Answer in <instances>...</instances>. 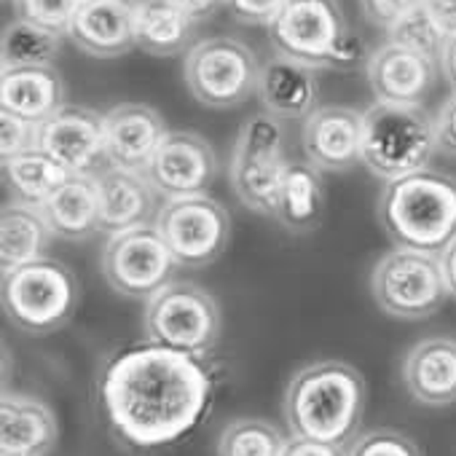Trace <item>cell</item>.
<instances>
[{
    "instance_id": "obj_26",
    "label": "cell",
    "mask_w": 456,
    "mask_h": 456,
    "mask_svg": "<svg viewBox=\"0 0 456 456\" xmlns=\"http://www.w3.org/2000/svg\"><path fill=\"white\" fill-rule=\"evenodd\" d=\"M52 234L60 240H89L100 232V193L94 175H70L41 207Z\"/></svg>"
},
{
    "instance_id": "obj_12",
    "label": "cell",
    "mask_w": 456,
    "mask_h": 456,
    "mask_svg": "<svg viewBox=\"0 0 456 456\" xmlns=\"http://www.w3.org/2000/svg\"><path fill=\"white\" fill-rule=\"evenodd\" d=\"M100 266L110 290L132 301H148L169 285L180 269L156 223L108 237Z\"/></svg>"
},
{
    "instance_id": "obj_17",
    "label": "cell",
    "mask_w": 456,
    "mask_h": 456,
    "mask_svg": "<svg viewBox=\"0 0 456 456\" xmlns=\"http://www.w3.org/2000/svg\"><path fill=\"white\" fill-rule=\"evenodd\" d=\"M304 153L320 172H346L362 161V110L320 105L304 121Z\"/></svg>"
},
{
    "instance_id": "obj_31",
    "label": "cell",
    "mask_w": 456,
    "mask_h": 456,
    "mask_svg": "<svg viewBox=\"0 0 456 456\" xmlns=\"http://www.w3.org/2000/svg\"><path fill=\"white\" fill-rule=\"evenodd\" d=\"M392 44H400L405 49H413L419 54H427L432 60L440 62L443 46H445V36L440 33V28L432 22V17L427 14L424 6L413 9L411 14H405L403 20H397L389 30H387Z\"/></svg>"
},
{
    "instance_id": "obj_27",
    "label": "cell",
    "mask_w": 456,
    "mask_h": 456,
    "mask_svg": "<svg viewBox=\"0 0 456 456\" xmlns=\"http://www.w3.org/2000/svg\"><path fill=\"white\" fill-rule=\"evenodd\" d=\"M137 49L153 57L188 54L196 36V22L169 0H140L134 22Z\"/></svg>"
},
{
    "instance_id": "obj_14",
    "label": "cell",
    "mask_w": 456,
    "mask_h": 456,
    "mask_svg": "<svg viewBox=\"0 0 456 456\" xmlns=\"http://www.w3.org/2000/svg\"><path fill=\"white\" fill-rule=\"evenodd\" d=\"M145 175L164 201L201 196L217 177V156L196 132H167Z\"/></svg>"
},
{
    "instance_id": "obj_13",
    "label": "cell",
    "mask_w": 456,
    "mask_h": 456,
    "mask_svg": "<svg viewBox=\"0 0 456 456\" xmlns=\"http://www.w3.org/2000/svg\"><path fill=\"white\" fill-rule=\"evenodd\" d=\"M38 151L62 164L70 175H97L105 159V113L84 105H65L38 126Z\"/></svg>"
},
{
    "instance_id": "obj_5",
    "label": "cell",
    "mask_w": 456,
    "mask_h": 456,
    "mask_svg": "<svg viewBox=\"0 0 456 456\" xmlns=\"http://www.w3.org/2000/svg\"><path fill=\"white\" fill-rule=\"evenodd\" d=\"M437 153L435 118L424 105L373 102L362 110V167L384 183L427 169Z\"/></svg>"
},
{
    "instance_id": "obj_3",
    "label": "cell",
    "mask_w": 456,
    "mask_h": 456,
    "mask_svg": "<svg viewBox=\"0 0 456 456\" xmlns=\"http://www.w3.org/2000/svg\"><path fill=\"white\" fill-rule=\"evenodd\" d=\"M376 215L395 248L440 258L456 240V177L427 167L392 180L379 196Z\"/></svg>"
},
{
    "instance_id": "obj_16",
    "label": "cell",
    "mask_w": 456,
    "mask_h": 456,
    "mask_svg": "<svg viewBox=\"0 0 456 456\" xmlns=\"http://www.w3.org/2000/svg\"><path fill=\"white\" fill-rule=\"evenodd\" d=\"M440 62L387 41L368 57V84L379 102L421 105L435 89Z\"/></svg>"
},
{
    "instance_id": "obj_40",
    "label": "cell",
    "mask_w": 456,
    "mask_h": 456,
    "mask_svg": "<svg viewBox=\"0 0 456 456\" xmlns=\"http://www.w3.org/2000/svg\"><path fill=\"white\" fill-rule=\"evenodd\" d=\"M169 4H175L180 12H185L196 25L209 20L217 9L225 6V0H169Z\"/></svg>"
},
{
    "instance_id": "obj_4",
    "label": "cell",
    "mask_w": 456,
    "mask_h": 456,
    "mask_svg": "<svg viewBox=\"0 0 456 456\" xmlns=\"http://www.w3.org/2000/svg\"><path fill=\"white\" fill-rule=\"evenodd\" d=\"M266 30L274 54L312 70H349L362 60V44L338 0H290Z\"/></svg>"
},
{
    "instance_id": "obj_29",
    "label": "cell",
    "mask_w": 456,
    "mask_h": 456,
    "mask_svg": "<svg viewBox=\"0 0 456 456\" xmlns=\"http://www.w3.org/2000/svg\"><path fill=\"white\" fill-rule=\"evenodd\" d=\"M60 33L38 28L25 20H14L4 28L0 36V60L4 68H46L54 65L62 49Z\"/></svg>"
},
{
    "instance_id": "obj_34",
    "label": "cell",
    "mask_w": 456,
    "mask_h": 456,
    "mask_svg": "<svg viewBox=\"0 0 456 456\" xmlns=\"http://www.w3.org/2000/svg\"><path fill=\"white\" fill-rule=\"evenodd\" d=\"M38 148V126L12 113H0V153L4 161Z\"/></svg>"
},
{
    "instance_id": "obj_32",
    "label": "cell",
    "mask_w": 456,
    "mask_h": 456,
    "mask_svg": "<svg viewBox=\"0 0 456 456\" xmlns=\"http://www.w3.org/2000/svg\"><path fill=\"white\" fill-rule=\"evenodd\" d=\"M84 0H12L17 20L68 36Z\"/></svg>"
},
{
    "instance_id": "obj_24",
    "label": "cell",
    "mask_w": 456,
    "mask_h": 456,
    "mask_svg": "<svg viewBox=\"0 0 456 456\" xmlns=\"http://www.w3.org/2000/svg\"><path fill=\"white\" fill-rule=\"evenodd\" d=\"M325 207L328 199L320 169L309 161H290L274 209L280 225L298 237L312 234L325 220Z\"/></svg>"
},
{
    "instance_id": "obj_42",
    "label": "cell",
    "mask_w": 456,
    "mask_h": 456,
    "mask_svg": "<svg viewBox=\"0 0 456 456\" xmlns=\"http://www.w3.org/2000/svg\"><path fill=\"white\" fill-rule=\"evenodd\" d=\"M440 266H443V274H445L448 293L456 298V240H453L451 248L440 256Z\"/></svg>"
},
{
    "instance_id": "obj_39",
    "label": "cell",
    "mask_w": 456,
    "mask_h": 456,
    "mask_svg": "<svg viewBox=\"0 0 456 456\" xmlns=\"http://www.w3.org/2000/svg\"><path fill=\"white\" fill-rule=\"evenodd\" d=\"M282 456H349V453H346L344 445H330V443L293 437V440H288V448H285Z\"/></svg>"
},
{
    "instance_id": "obj_11",
    "label": "cell",
    "mask_w": 456,
    "mask_h": 456,
    "mask_svg": "<svg viewBox=\"0 0 456 456\" xmlns=\"http://www.w3.org/2000/svg\"><path fill=\"white\" fill-rule=\"evenodd\" d=\"M156 228L180 269H204L225 253L232 240V215L207 193L167 199Z\"/></svg>"
},
{
    "instance_id": "obj_8",
    "label": "cell",
    "mask_w": 456,
    "mask_h": 456,
    "mask_svg": "<svg viewBox=\"0 0 456 456\" xmlns=\"http://www.w3.org/2000/svg\"><path fill=\"white\" fill-rule=\"evenodd\" d=\"M288 167V134L282 121L266 110L250 116L237 134L228 161V180L240 201L258 215L274 217Z\"/></svg>"
},
{
    "instance_id": "obj_7",
    "label": "cell",
    "mask_w": 456,
    "mask_h": 456,
    "mask_svg": "<svg viewBox=\"0 0 456 456\" xmlns=\"http://www.w3.org/2000/svg\"><path fill=\"white\" fill-rule=\"evenodd\" d=\"M6 317L25 333L46 336L60 330L78 306V280L62 261L46 256L4 274L0 288Z\"/></svg>"
},
{
    "instance_id": "obj_23",
    "label": "cell",
    "mask_w": 456,
    "mask_h": 456,
    "mask_svg": "<svg viewBox=\"0 0 456 456\" xmlns=\"http://www.w3.org/2000/svg\"><path fill=\"white\" fill-rule=\"evenodd\" d=\"M65 108V81L54 65L4 68L0 73V110L41 126Z\"/></svg>"
},
{
    "instance_id": "obj_1",
    "label": "cell",
    "mask_w": 456,
    "mask_h": 456,
    "mask_svg": "<svg viewBox=\"0 0 456 456\" xmlns=\"http://www.w3.org/2000/svg\"><path fill=\"white\" fill-rule=\"evenodd\" d=\"M209 395V376L196 357L153 344L116 357L102 381L113 427L140 448L188 435L201 421Z\"/></svg>"
},
{
    "instance_id": "obj_22",
    "label": "cell",
    "mask_w": 456,
    "mask_h": 456,
    "mask_svg": "<svg viewBox=\"0 0 456 456\" xmlns=\"http://www.w3.org/2000/svg\"><path fill=\"white\" fill-rule=\"evenodd\" d=\"M258 100L264 110L280 121H296V118L306 121L320 108L317 70L296 60H288L282 54H274L261 65Z\"/></svg>"
},
{
    "instance_id": "obj_2",
    "label": "cell",
    "mask_w": 456,
    "mask_h": 456,
    "mask_svg": "<svg viewBox=\"0 0 456 456\" xmlns=\"http://www.w3.org/2000/svg\"><path fill=\"white\" fill-rule=\"evenodd\" d=\"M365 400L360 370L341 360H320L290 379L282 408L293 437L346 448L360 429Z\"/></svg>"
},
{
    "instance_id": "obj_41",
    "label": "cell",
    "mask_w": 456,
    "mask_h": 456,
    "mask_svg": "<svg viewBox=\"0 0 456 456\" xmlns=\"http://www.w3.org/2000/svg\"><path fill=\"white\" fill-rule=\"evenodd\" d=\"M440 73L443 78L451 84V89L456 92V36L445 41L443 54H440Z\"/></svg>"
},
{
    "instance_id": "obj_9",
    "label": "cell",
    "mask_w": 456,
    "mask_h": 456,
    "mask_svg": "<svg viewBox=\"0 0 456 456\" xmlns=\"http://www.w3.org/2000/svg\"><path fill=\"white\" fill-rule=\"evenodd\" d=\"M261 65L256 52L228 36L196 41L183 62L188 92L204 108L225 110L258 94Z\"/></svg>"
},
{
    "instance_id": "obj_20",
    "label": "cell",
    "mask_w": 456,
    "mask_h": 456,
    "mask_svg": "<svg viewBox=\"0 0 456 456\" xmlns=\"http://www.w3.org/2000/svg\"><path fill=\"white\" fill-rule=\"evenodd\" d=\"M403 384L408 395L429 408L456 403V338L429 336L413 344L403 360Z\"/></svg>"
},
{
    "instance_id": "obj_18",
    "label": "cell",
    "mask_w": 456,
    "mask_h": 456,
    "mask_svg": "<svg viewBox=\"0 0 456 456\" xmlns=\"http://www.w3.org/2000/svg\"><path fill=\"white\" fill-rule=\"evenodd\" d=\"M137 4L140 0H84L68 38L89 57H124L137 49Z\"/></svg>"
},
{
    "instance_id": "obj_35",
    "label": "cell",
    "mask_w": 456,
    "mask_h": 456,
    "mask_svg": "<svg viewBox=\"0 0 456 456\" xmlns=\"http://www.w3.org/2000/svg\"><path fill=\"white\" fill-rule=\"evenodd\" d=\"M290 0H225V12L242 25L269 28Z\"/></svg>"
},
{
    "instance_id": "obj_6",
    "label": "cell",
    "mask_w": 456,
    "mask_h": 456,
    "mask_svg": "<svg viewBox=\"0 0 456 456\" xmlns=\"http://www.w3.org/2000/svg\"><path fill=\"white\" fill-rule=\"evenodd\" d=\"M142 330L153 346L204 357L220 338L223 317L209 290L188 280H172L145 301Z\"/></svg>"
},
{
    "instance_id": "obj_33",
    "label": "cell",
    "mask_w": 456,
    "mask_h": 456,
    "mask_svg": "<svg viewBox=\"0 0 456 456\" xmlns=\"http://www.w3.org/2000/svg\"><path fill=\"white\" fill-rule=\"evenodd\" d=\"M346 453L349 456H421L419 445L397 429H370L354 437Z\"/></svg>"
},
{
    "instance_id": "obj_10",
    "label": "cell",
    "mask_w": 456,
    "mask_h": 456,
    "mask_svg": "<svg viewBox=\"0 0 456 456\" xmlns=\"http://www.w3.org/2000/svg\"><path fill=\"white\" fill-rule=\"evenodd\" d=\"M370 293L379 309L395 320H427L451 296L437 256L395 248L370 272Z\"/></svg>"
},
{
    "instance_id": "obj_30",
    "label": "cell",
    "mask_w": 456,
    "mask_h": 456,
    "mask_svg": "<svg viewBox=\"0 0 456 456\" xmlns=\"http://www.w3.org/2000/svg\"><path fill=\"white\" fill-rule=\"evenodd\" d=\"M288 437L266 419H234L228 421L217 440V456H282Z\"/></svg>"
},
{
    "instance_id": "obj_15",
    "label": "cell",
    "mask_w": 456,
    "mask_h": 456,
    "mask_svg": "<svg viewBox=\"0 0 456 456\" xmlns=\"http://www.w3.org/2000/svg\"><path fill=\"white\" fill-rule=\"evenodd\" d=\"M94 177L100 193V234L113 237L156 223L164 199L145 172L105 164Z\"/></svg>"
},
{
    "instance_id": "obj_28",
    "label": "cell",
    "mask_w": 456,
    "mask_h": 456,
    "mask_svg": "<svg viewBox=\"0 0 456 456\" xmlns=\"http://www.w3.org/2000/svg\"><path fill=\"white\" fill-rule=\"evenodd\" d=\"M68 177L70 172L38 148L4 161L6 188L12 191L14 201L30 207H44L68 183Z\"/></svg>"
},
{
    "instance_id": "obj_25",
    "label": "cell",
    "mask_w": 456,
    "mask_h": 456,
    "mask_svg": "<svg viewBox=\"0 0 456 456\" xmlns=\"http://www.w3.org/2000/svg\"><path fill=\"white\" fill-rule=\"evenodd\" d=\"M52 228L41 207L12 201L0 212V269L4 274L49 256Z\"/></svg>"
},
{
    "instance_id": "obj_38",
    "label": "cell",
    "mask_w": 456,
    "mask_h": 456,
    "mask_svg": "<svg viewBox=\"0 0 456 456\" xmlns=\"http://www.w3.org/2000/svg\"><path fill=\"white\" fill-rule=\"evenodd\" d=\"M421 6L445 38L456 36V0H421Z\"/></svg>"
},
{
    "instance_id": "obj_21",
    "label": "cell",
    "mask_w": 456,
    "mask_h": 456,
    "mask_svg": "<svg viewBox=\"0 0 456 456\" xmlns=\"http://www.w3.org/2000/svg\"><path fill=\"white\" fill-rule=\"evenodd\" d=\"M57 416L41 397L4 392L0 456H46L57 445Z\"/></svg>"
},
{
    "instance_id": "obj_37",
    "label": "cell",
    "mask_w": 456,
    "mask_h": 456,
    "mask_svg": "<svg viewBox=\"0 0 456 456\" xmlns=\"http://www.w3.org/2000/svg\"><path fill=\"white\" fill-rule=\"evenodd\" d=\"M435 140L440 153L456 156V92L435 113Z\"/></svg>"
},
{
    "instance_id": "obj_36",
    "label": "cell",
    "mask_w": 456,
    "mask_h": 456,
    "mask_svg": "<svg viewBox=\"0 0 456 456\" xmlns=\"http://www.w3.org/2000/svg\"><path fill=\"white\" fill-rule=\"evenodd\" d=\"M419 6H421V0H360L365 20L384 30H389L397 20H403Z\"/></svg>"
},
{
    "instance_id": "obj_19",
    "label": "cell",
    "mask_w": 456,
    "mask_h": 456,
    "mask_svg": "<svg viewBox=\"0 0 456 456\" xmlns=\"http://www.w3.org/2000/svg\"><path fill=\"white\" fill-rule=\"evenodd\" d=\"M164 137L167 124L151 105L121 102L105 113V159L113 167L145 172Z\"/></svg>"
}]
</instances>
